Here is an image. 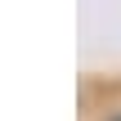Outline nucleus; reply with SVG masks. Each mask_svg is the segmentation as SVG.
<instances>
[{"label": "nucleus", "instance_id": "1", "mask_svg": "<svg viewBox=\"0 0 121 121\" xmlns=\"http://www.w3.org/2000/svg\"><path fill=\"white\" fill-rule=\"evenodd\" d=\"M108 121H121V112H117V117H108Z\"/></svg>", "mask_w": 121, "mask_h": 121}]
</instances>
